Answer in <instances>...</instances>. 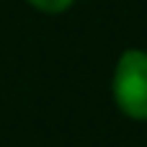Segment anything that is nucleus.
I'll use <instances>...</instances> for the list:
<instances>
[{"label":"nucleus","mask_w":147,"mask_h":147,"mask_svg":"<svg viewBox=\"0 0 147 147\" xmlns=\"http://www.w3.org/2000/svg\"><path fill=\"white\" fill-rule=\"evenodd\" d=\"M111 96L127 119L147 121V49L121 52L111 78Z\"/></svg>","instance_id":"nucleus-1"},{"label":"nucleus","mask_w":147,"mask_h":147,"mask_svg":"<svg viewBox=\"0 0 147 147\" xmlns=\"http://www.w3.org/2000/svg\"><path fill=\"white\" fill-rule=\"evenodd\" d=\"M34 10L39 13H47V16H59L65 10H70L75 5V0H26Z\"/></svg>","instance_id":"nucleus-2"}]
</instances>
